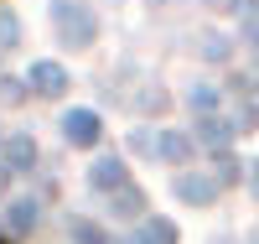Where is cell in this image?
I'll list each match as a JSON object with an SVG mask.
<instances>
[{
  "label": "cell",
  "instance_id": "obj_1",
  "mask_svg": "<svg viewBox=\"0 0 259 244\" xmlns=\"http://www.w3.org/2000/svg\"><path fill=\"white\" fill-rule=\"evenodd\" d=\"M52 31L62 47H89L99 21H94V6H83V0H52Z\"/></svg>",
  "mask_w": 259,
  "mask_h": 244
},
{
  "label": "cell",
  "instance_id": "obj_2",
  "mask_svg": "<svg viewBox=\"0 0 259 244\" xmlns=\"http://www.w3.org/2000/svg\"><path fill=\"white\" fill-rule=\"evenodd\" d=\"M26 88H31V94H41V99H62V94H68V73H62L52 57H41V62H31Z\"/></svg>",
  "mask_w": 259,
  "mask_h": 244
},
{
  "label": "cell",
  "instance_id": "obj_3",
  "mask_svg": "<svg viewBox=\"0 0 259 244\" xmlns=\"http://www.w3.org/2000/svg\"><path fill=\"white\" fill-rule=\"evenodd\" d=\"M62 135H68L73 146H99L104 120L94 115V109H68V115H62Z\"/></svg>",
  "mask_w": 259,
  "mask_h": 244
},
{
  "label": "cell",
  "instance_id": "obj_4",
  "mask_svg": "<svg viewBox=\"0 0 259 244\" xmlns=\"http://www.w3.org/2000/svg\"><path fill=\"white\" fill-rule=\"evenodd\" d=\"M177 197L192 203V208H207L212 197H218V182H212V177H197V171H182L177 177Z\"/></svg>",
  "mask_w": 259,
  "mask_h": 244
},
{
  "label": "cell",
  "instance_id": "obj_5",
  "mask_svg": "<svg viewBox=\"0 0 259 244\" xmlns=\"http://www.w3.org/2000/svg\"><path fill=\"white\" fill-rule=\"evenodd\" d=\"M89 187L94 192H119L124 187V156H99L89 171Z\"/></svg>",
  "mask_w": 259,
  "mask_h": 244
},
{
  "label": "cell",
  "instance_id": "obj_6",
  "mask_svg": "<svg viewBox=\"0 0 259 244\" xmlns=\"http://www.w3.org/2000/svg\"><path fill=\"white\" fill-rule=\"evenodd\" d=\"M6 166L11 171H31L36 166V141L31 135H11L6 141Z\"/></svg>",
  "mask_w": 259,
  "mask_h": 244
},
{
  "label": "cell",
  "instance_id": "obj_7",
  "mask_svg": "<svg viewBox=\"0 0 259 244\" xmlns=\"http://www.w3.org/2000/svg\"><path fill=\"white\" fill-rule=\"evenodd\" d=\"M36 224V197H11V208H6V229L11 234H26Z\"/></svg>",
  "mask_w": 259,
  "mask_h": 244
},
{
  "label": "cell",
  "instance_id": "obj_8",
  "mask_svg": "<svg viewBox=\"0 0 259 244\" xmlns=\"http://www.w3.org/2000/svg\"><path fill=\"white\" fill-rule=\"evenodd\" d=\"M187 156H192V135H182V130H166L156 141V161H187Z\"/></svg>",
  "mask_w": 259,
  "mask_h": 244
},
{
  "label": "cell",
  "instance_id": "obj_9",
  "mask_svg": "<svg viewBox=\"0 0 259 244\" xmlns=\"http://www.w3.org/2000/svg\"><path fill=\"white\" fill-rule=\"evenodd\" d=\"M197 141H202V146H212V151H228L233 130H228V120H212V115H202V125H197Z\"/></svg>",
  "mask_w": 259,
  "mask_h": 244
},
{
  "label": "cell",
  "instance_id": "obj_10",
  "mask_svg": "<svg viewBox=\"0 0 259 244\" xmlns=\"http://www.w3.org/2000/svg\"><path fill=\"white\" fill-rule=\"evenodd\" d=\"M135 244H177V229L166 218H145V229L135 234Z\"/></svg>",
  "mask_w": 259,
  "mask_h": 244
},
{
  "label": "cell",
  "instance_id": "obj_11",
  "mask_svg": "<svg viewBox=\"0 0 259 244\" xmlns=\"http://www.w3.org/2000/svg\"><path fill=\"white\" fill-rule=\"evenodd\" d=\"M140 208H145V192H140V187H119V192H114V213H119V218H135Z\"/></svg>",
  "mask_w": 259,
  "mask_h": 244
},
{
  "label": "cell",
  "instance_id": "obj_12",
  "mask_svg": "<svg viewBox=\"0 0 259 244\" xmlns=\"http://www.w3.org/2000/svg\"><path fill=\"white\" fill-rule=\"evenodd\" d=\"M212 182H218V187L239 182V161H233V151H218V161H212Z\"/></svg>",
  "mask_w": 259,
  "mask_h": 244
},
{
  "label": "cell",
  "instance_id": "obj_13",
  "mask_svg": "<svg viewBox=\"0 0 259 244\" xmlns=\"http://www.w3.org/2000/svg\"><path fill=\"white\" fill-rule=\"evenodd\" d=\"M73 244H109V239H104V229L99 224H89V218H73Z\"/></svg>",
  "mask_w": 259,
  "mask_h": 244
},
{
  "label": "cell",
  "instance_id": "obj_14",
  "mask_svg": "<svg viewBox=\"0 0 259 244\" xmlns=\"http://www.w3.org/2000/svg\"><path fill=\"white\" fill-rule=\"evenodd\" d=\"M156 141H161V135H150V130H130V151L145 156V161H156Z\"/></svg>",
  "mask_w": 259,
  "mask_h": 244
},
{
  "label": "cell",
  "instance_id": "obj_15",
  "mask_svg": "<svg viewBox=\"0 0 259 244\" xmlns=\"http://www.w3.org/2000/svg\"><path fill=\"white\" fill-rule=\"evenodd\" d=\"M26 99V83L21 78H0V104H21Z\"/></svg>",
  "mask_w": 259,
  "mask_h": 244
},
{
  "label": "cell",
  "instance_id": "obj_16",
  "mask_svg": "<svg viewBox=\"0 0 259 244\" xmlns=\"http://www.w3.org/2000/svg\"><path fill=\"white\" fill-rule=\"evenodd\" d=\"M228 130H233V135H244V130H254V104H239V109H233Z\"/></svg>",
  "mask_w": 259,
  "mask_h": 244
},
{
  "label": "cell",
  "instance_id": "obj_17",
  "mask_svg": "<svg viewBox=\"0 0 259 244\" xmlns=\"http://www.w3.org/2000/svg\"><path fill=\"white\" fill-rule=\"evenodd\" d=\"M212 104H218V88H212V83L192 88V109H212Z\"/></svg>",
  "mask_w": 259,
  "mask_h": 244
},
{
  "label": "cell",
  "instance_id": "obj_18",
  "mask_svg": "<svg viewBox=\"0 0 259 244\" xmlns=\"http://www.w3.org/2000/svg\"><path fill=\"white\" fill-rule=\"evenodd\" d=\"M202 52H207V57H228V52H233V42H228V37H207V42H202Z\"/></svg>",
  "mask_w": 259,
  "mask_h": 244
},
{
  "label": "cell",
  "instance_id": "obj_19",
  "mask_svg": "<svg viewBox=\"0 0 259 244\" xmlns=\"http://www.w3.org/2000/svg\"><path fill=\"white\" fill-rule=\"evenodd\" d=\"M16 37H21V21L11 11H0V42H16Z\"/></svg>",
  "mask_w": 259,
  "mask_h": 244
},
{
  "label": "cell",
  "instance_id": "obj_20",
  "mask_svg": "<svg viewBox=\"0 0 259 244\" xmlns=\"http://www.w3.org/2000/svg\"><path fill=\"white\" fill-rule=\"evenodd\" d=\"M6 171H11V166H0V187H6Z\"/></svg>",
  "mask_w": 259,
  "mask_h": 244
},
{
  "label": "cell",
  "instance_id": "obj_21",
  "mask_svg": "<svg viewBox=\"0 0 259 244\" xmlns=\"http://www.w3.org/2000/svg\"><path fill=\"white\" fill-rule=\"evenodd\" d=\"M254 192H259V166H254Z\"/></svg>",
  "mask_w": 259,
  "mask_h": 244
},
{
  "label": "cell",
  "instance_id": "obj_22",
  "mask_svg": "<svg viewBox=\"0 0 259 244\" xmlns=\"http://www.w3.org/2000/svg\"><path fill=\"white\" fill-rule=\"evenodd\" d=\"M212 244H233V239H212Z\"/></svg>",
  "mask_w": 259,
  "mask_h": 244
},
{
  "label": "cell",
  "instance_id": "obj_23",
  "mask_svg": "<svg viewBox=\"0 0 259 244\" xmlns=\"http://www.w3.org/2000/svg\"><path fill=\"white\" fill-rule=\"evenodd\" d=\"M254 88H259V73H254Z\"/></svg>",
  "mask_w": 259,
  "mask_h": 244
},
{
  "label": "cell",
  "instance_id": "obj_24",
  "mask_svg": "<svg viewBox=\"0 0 259 244\" xmlns=\"http://www.w3.org/2000/svg\"><path fill=\"white\" fill-rule=\"evenodd\" d=\"M254 244H259V234H254Z\"/></svg>",
  "mask_w": 259,
  "mask_h": 244
},
{
  "label": "cell",
  "instance_id": "obj_25",
  "mask_svg": "<svg viewBox=\"0 0 259 244\" xmlns=\"http://www.w3.org/2000/svg\"><path fill=\"white\" fill-rule=\"evenodd\" d=\"M0 244H6V239H0Z\"/></svg>",
  "mask_w": 259,
  "mask_h": 244
}]
</instances>
